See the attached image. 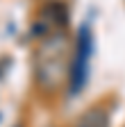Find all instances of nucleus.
I'll list each match as a JSON object with an SVG mask.
<instances>
[{
	"label": "nucleus",
	"instance_id": "obj_2",
	"mask_svg": "<svg viewBox=\"0 0 125 127\" xmlns=\"http://www.w3.org/2000/svg\"><path fill=\"white\" fill-rule=\"evenodd\" d=\"M68 21V9L61 2H48L45 7L39 9L37 23H34V32L43 39L48 34H55V32H61V27Z\"/></svg>",
	"mask_w": 125,
	"mask_h": 127
},
{
	"label": "nucleus",
	"instance_id": "obj_3",
	"mask_svg": "<svg viewBox=\"0 0 125 127\" xmlns=\"http://www.w3.org/2000/svg\"><path fill=\"white\" fill-rule=\"evenodd\" d=\"M89 36H86V27L80 30V43H77L75 52H73V66H71V89L73 93H77L84 84L86 77V59H89Z\"/></svg>",
	"mask_w": 125,
	"mask_h": 127
},
{
	"label": "nucleus",
	"instance_id": "obj_1",
	"mask_svg": "<svg viewBox=\"0 0 125 127\" xmlns=\"http://www.w3.org/2000/svg\"><path fill=\"white\" fill-rule=\"evenodd\" d=\"M71 66H73V50L68 36L64 32L43 36L34 52V75L39 86L48 91L61 86L64 79L71 77Z\"/></svg>",
	"mask_w": 125,
	"mask_h": 127
},
{
	"label": "nucleus",
	"instance_id": "obj_4",
	"mask_svg": "<svg viewBox=\"0 0 125 127\" xmlns=\"http://www.w3.org/2000/svg\"><path fill=\"white\" fill-rule=\"evenodd\" d=\"M75 127H109V114L102 107H91L77 118Z\"/></svg>",
	"mask_w": 125,
	"mask_h": 127
}]
</instances>
